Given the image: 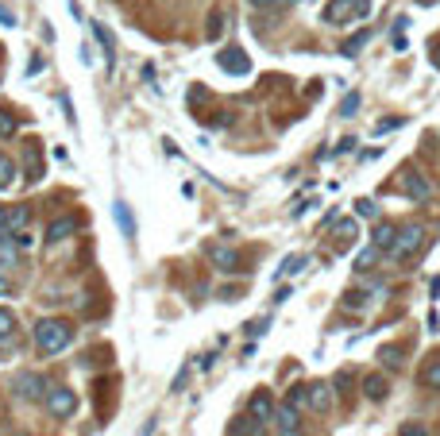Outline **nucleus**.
<instances>
[{
    "label": "nucleus",
    "mask_w": 440,
    "mask_h": 436,
    "mask_svg": "<svg viewBox=\"0 0 440 436\" xmlns=\"http://www.w3.org/2000/svg\"><path fill=\"white\" fill-rule=\"evenodd\" d=\"M379 259H382V251H379V247H367V251L363 255H356V274H363V270H371V267H379Z\"/></svg>",
    "instance_id": "nucleus-13"
},
{
    "label": "nucleus",
    "mask_w": 440,
    "mask_h": 436,
    "mask_svg": "<svg viewBox=\"0 0 440 436\" xmlns=\"http://www.w3.org/2000/svg\"><path fill=\"white\" fill-rule=\"evenodd\" d=\"M356 212H359V217H374V201H359Z\"/></svg>",
    "instance_id": "nucleus-34"
},
{
    "label": "nucleus",
    "mask_w": 440,
    "mask_h": 436,
    "mask_svg": "<svg viewBox=\"0 0 440 436\" xmlns=\"http://www.w3.org/2000/svg\"><path fill=\"white\" fill-rule=\"evenodd\" d=\"M305 402H309V410L328 413V410H333V402H336V390L328 382H313V386H309V394H305Z\"/></svg>",
    "instance_id": "nucleus-7"
},
{
    "label": "nucleus",
    "mask_w": 440,
    "mask_h": 436,
    "mask_svg": "<svg viewBox=\"0 0 440 436\" xmlns=\"http://www.w3.org/2000/svg\"><path fill=\"white\" fill-rule=\"evenodd\" d=\"M305 394H309V386H290V394H286V405H294V410H298V405L305 402Z\"/></svg>",
    "instance_id": "nucleus-24"
},
{
    "label": "nucleus",
    "mask_w": 440,
    "mask_h": 436,
    "mask_svg": "<svg viewBox=\"0 0 440 436\" xmlns=\"http://www.w3.org/2000/svg\"><path fill=\"white\" fill-rule=\"evenodd\" d=\"M363 394L371 398V402H382V398L390 394V378L386 375H367L363 378Z\"/></svg>",
    "instance_id": "nucleus-11"
},
{
    "label": "nucleus",
    "mask_w": 440,
    "mask_h": 436,
    "mask_svg": "<svg viewBox=\"0 0 440 436\" xmlns=\"http://www.w3.org/2000/svg\"><path fill=\"white\" fill-rule=\"evenodd\" d=\"M43 402H47L50 417H62V421H66V417H74V410H77V394L70 390V386H50Z\"/></svg>",
    "instance_id": "nucleus-4"
},
{
    "label": "nucleus",
    "mask_w": 440,
    "mask_h": 436,
    "mask_svg": "<svg viewBox=\"0 0 440 436\" xmlns=\"http://www.w3.org/2000/svg\"><path fill=\"white\" fill-rule=\"evenodd\" d=\"M367 39H371V31H359L356 39H348V42H344V54H356V51H363V47H367Z\"/></svg>",
    "instance_id": "nucleus-22"
},
{
    "label": "nucleus",
    "mask_w": 440,
    "mask_h": 436,
    "mask_svg": "<svg viewBox=\"0 0 440 436\" xmlns=\"http://www.w3.org/2000/svg\"><path fill=\"white\" fill-rule=\"evenodd\" d=\"M333 390H336V394H351V371H340V375H336Z\"/></svg>",
    "instance_id": "nucleus-25"
},
{
    "label": "nucleus",
    "mask_w": 440,
    "mask_h": 436,
    "mask_svg": "<svg viewBox=\"0 0 440 436\" xmlns=\"http://www.w3.org/2000/svg\"><path fill=\"white\" fill-rule=\"evenodd\" d=\"M70 340H74V325L62 320V317H43L39 325H35V348H39L43 355L66 352Z\"/></svg>",
    "instance_id": "nucleus-1"
},
{
    "label": "nucleus",
    "mask_w": 440,
    "mask_h": 436,
    "mask_svg": "<svg viewBox=\"0 0 440 436\" xmlns=\"http://www.w3.org/2000/svg\"><path fill=\"white\" fill-rule=\"evenodd\" d=\"M266 328H271V317L255 320V325H251V328H248V336H251V340H255V336H259V332H266Z\"/></svg>",
    "instance_id": "nucleus-29"
},
{
    "label": "nucleus",
    "mask_w": 440,
    "mask_h": 436,
    "mask_svg": "<svg viewBox=\"0 0 440 436\" xmlns=\"http://www.w3.org/2000/svg\"><path fill=\"white\" fill-rule=\"evenodd\" d=\"M116 220H120V232L132 240V235H135V220H132V209H128V201H116Z\"/></svg>",
    "instance_id": "nucleus-15"
},
{
    "label": "nucleus",
    "mask_w": 440,
    "mask_h": 436,
    "mask_svg": "<svg viewBox=\"0 0 440 436\" xmlns=\"http://www.w3.org/2000/svg\"><path fill=\"white\" fill-rule=\"evenodd\" d=\"M356 109H359V97H348V101L340 104V112H344V116H351V112H356Z\"/></svg>",
    "instance_id": "nucleus-33"
},
{
    "label": "nucleus",
    "mask_w": 440,
    "mask_h": 436,
    "mask_svg": "<svg viewBox=\"0 0 440 436\" xmlns=\"http://www.w3.org/2000/svg\"><path fill=\"white\" fill-rule=\"evenodd\" d=\"M394 127H402V120H398V116H394V120H382V124L374 127V132H379V135H386V132H394Z\"/></svg>",
    "instance_id": "nucleus-30"
},
{
    "label": "nucleus",
    "mask_w": 440,
    "mask_h": 436,
    "mask_svg": "<svg viewBox=\"0 0 440 436\" xmlns=\"http://www.w3.org/2000/svg\"><path fill=\"white\" fill-rule=\"evenodd\" d=\"M333 235H336V240H351V235H356V220H340Z\"/></svg>",
    "instance_id": "nucleus-26"
},
{
    "label": "nucleus",
    "mask_w": 440,
    "mask_h": 436,
    "mask_svg": "<svg viewBox=\"0 0 440 436\" xmlns=\"http://www.w3.org/2000/svg\"><path fill=\"white\" fill-rule=\"evenodd\" d=\"M50 390V382L39 375V371H24V375L12 378V394L20 398V402H43Z\"/></svg>",
    "instance_id": "nucleus-2"
},
{
    "label": "nucleus",
    "mask_w": 440,
    "mask_h": 436,
    "mask_svg": "<svg viewBox=\"0 0 440 436\" xmlns=\"http://www.w3.org/2000/svg\"><path fill=\"white\" fill-rule=\"evenodd\" d=\"M274 413H278V405H274V398L266 394V390H259V394L251 398V405H248V417H255L259 425H266V421H271Z\"/></svg>",
    "instance_id": "nucleus-9"
},
{
    "label": "nucleus",
    "mask_w": 440,
    "mask_h": 436,
    "mask_svg": "<svg viewBox=\"0 0 440 436\" xmlns=\"http://www.w3.org/2000/svg\"><path fill=\"white\" fill-rule=\"evenodd\" d=\"M220 31H225V12L213 8L208 12V39H220Z\"/></svg>",
    "instance_id": "nucleus-20"
},
{
    "label": "nucleus",
    "mask_w": 440,
    "mask_h": 436,
    "mask_svg": "<svg viewBox=\"0 0 440 436\" xmlns=\"http://www.w3.org/2000/svg\"><path fill=\"white\" fill-rule=\"evenodd\" d=\"M363 16H371V0H333L324 8L328 24H348V20H363Z\"/></svg>",
    "instance_id": "nucleus-3"
},
{
    "label": "nucleus",
    "mask_w": 440,
    "mask_h": 436,
    "mask_svg": "<svg viewBox=\"0 0 440 436\" xmlns=\"http://www.w3.org/2000/svg\"><path fill=\"white\" fill-rule=\"evenodd\" d=\"M351 147H356V139H351V135H348V139H340V143H336V151H340V155H344V151H351Z\"/></svg>",
    "instance_id": "nucleus-36"
},
{
    "label": "nucleus",
    "mask_w": 440,
    "mask_h": 436,
    "mask_svg": "<svg viewBox=\"0 0 440 436\" xmlns=\"http://www.w3.org/2000/svg\"><path fill=\"white\" fill-rule=\"evenodd\" d=\"M425 382H429L432 390H440V363H432V367H429V375H425Z\"/></svg>",
    "instance_id": "nucleus-28"
},
{
    "label": "nucleus",
    "mask_w": 440,
    "mask_h": 436,
    "mask_svg": "<svg viewBox=\"0 0 440 436\" xmlns=\"http://www.w3.org/2000/svg\"><path fill=\"white\" fill-rule=\"evenodd\" d=\"M398 436H429V433H425L421 425H402V433H398Z\"/></svg>",
    "instance_id": "nucleus-32"
},
{
    "label": "nucleus",
    "mask_w": 440,
    "mask_h": 436,
    "mask_svg": "<svg viewBox=\"0 0 440 436\" xmlns=\"http://www.w3.org/2000/svg\"><path fill=\"white\" fill-rule=\"evenodd\" d=\"M398 185H402V193H406V197H414V201H421V197H429V182H425V178L417 174L414 166H406V170H402Z\"/></svg>",
    "instance_id": "nucleus-8"
},
{
    "label": "nucleus",
    "mask_w": 440,
    "mask_h": 436,
    "mask_svg": "<svg viewBox=\"0 0 440 436\" xmlns=\"http://www.w3.org/2000/svg\"><path fill=\"white\" fill-rule=\"evenodd\" d=\"M27 224V209H8V232L12 228H24Z\"/></svg>",
    "instance_id": "nucleus-27"
},
{
    "label": "nucleus",
    "mask_w": 440,
    "mask_h": 436,
    "mask_svg": "<svg viewBox=\"0 0 440 436\" xmlns=\"http://www.w3.org/2000/svg\"><path fill=\"white\" fill-rule=\"evenodd\" d=\"M394 240H398V228L394 224H379L374 228V247H379V251L382 247H394Z\"/></svg>",
    "instance_id": "nucleus-14"
},
{
    "label": "nucleus",
    "mask_w": 440,
    "mask_h": 436,
    "mask_svg": "<svg viewBox=\"0 0 440 436\" xmlns=\"http://www.w3.org/2000/svg\"><path fill=\"white\" fill-rule=\"evenodd\" d=\"M259 8H286V4H294V0H255Z\"/></svg>",
    "instance_id": "nucleus-31"
},
{
    "label": "nucleus",
    "mask_w": 440,
    "mask_h": 436,
    "mask_svg": "<svg viewBox=\"0 0 440 436\" xmlns=\"http://www.w3.org/2000/svg\"><path fill=\"white\" fill-rule=\"evenodd\" d=\"M0 240H8V209H0Z\"/></svg>",
    "instance_id": "nucleus-35"
},
{
    "label": "nucleus",
    "mask_w": 440,
    "mask_h": 436,
    "mask_svg": "<svg viewBox=\"0 0 440 436\" xmlns=\"http://www.w3.org/2000/svg\"><path fill=\"white\" fill-rule=\"evenodd\" d=\"M432 59H437V62H440V47H437V51H432Z\"/></svg>",
    "instance_id": "nucleus-38"
},
{
    "label": "nucleus",
    "mask_w": 440,
    "mask_h": 436,
    "mask_svg": "<svg viewBox=\"0 0 440 436\" xmlns=\"http://www.w3.org/2000/svg\"><path fill=\"white\" fill-rule=\"evenodd\" d=\"M208 255H213V263H216L220 270H236V263H240V255H236L232 247H213Z\"/></svg>",
    "instance_id": "nucleus-12"
},
{
    "label": "nucleus",
    "mask_w": 440,
    "mask_h": 436,
    "mask_svg": "<svg viewBox=\"0 0 440 436\" xmlns=\"http://www.w3.org/2000/svg\"><path fill=\"white\" fill-rule=\"evenodd\" d=\"M12 182H16V162H12V155H0V189Z\"/></svg>",
    "instance_id": "nucleus-16"
},
{
    "label": "nucleus",
    "mask_w": 440,
    "mask_h": 436,
    "mask_svg": "<svg viewBox=\"0 0 440 436\" xmlns=\"http://www.w3.org/2000/svg\"><path fill=\"white\" fill-rule=\"evenodd\" d=\"M379 359L390 363V367H402L406 363V348H379Z\"/></svg>",
    "instance_id": "nucleus-18"
},
{
    "label": "nucleus",
    "mask_w": 440,
    "mask_h": 436,
    "mask_svg": "<svg viewBox=\"0 0 440 436\" xmlns=\"http://www.w3.org/2000/svg\"><path fill=\"white\" fill-rule=\"evenodd\" d=\"M12 336H16V313L0 309V340H12Z\"/></svg>",
    "instance_id": "nucleus-17"
},
{
    "label": "nucleus",
    "mask_w": 440,
    "mask_h": 436,
    "mask_svg": "<svg viewBox=\"0 0 440 436\" xmlns=\"http://www.w3.org/2000/svg\"><path fill=\"white\" fill-rule=\"evenodd\" d=\"M77 228H82V217H77V212H66V217H59L47 228V244H62V240H70Z\"/></svg>",
    "instance_id": "nucleus-6"
},
{
    "label": "nucleus",
    "mask_w": 440,
    "mask_h": 436,
    "mask_svg": "<svg viewBox=\"0 0 440 436\" xmlns=\"http://www.w3.org/2000/svg\"><path fill=\"white\" fill-rule=\"evenodd\" d=\"M216 66L225 70V74H248L251 62H248V54H243V51H236V47H232V51H220V54H216Z\"/></svg>",
    "instance_id": "nucleus-10"
},
{
    "label": "nucleus",
    "mask_w": 440,
    "mask_h": 436,
    "mask_svg": "<svg viewBox=\"0 0 440 436\" xmlns=\"http://www.w3.org/2000/svg\"><path fill=\"white\" fill-rule=\"evenodd\" d=\"M421 244H425V228L421 224H406V228H398V240H394L390 255L394 259H406V255H414Z\"/></svg>",
    "instance_id": "nucleus-5"
},
{
    "label": "nucleus",
    "mask_w": 440,
    "mask_h": 436,
    "mask_svg": "<svg viewBox=\"0 0 440 436\" xmlns=\"http://www.w3.org/2000/svg\"><path fill=\"white\" fill-rule=\"evenodd\" d=\"M16 135V116L8 109H0V139H12Z\"/></svg>",
    "instance_id": "nucleus-21"
},
{
    "label": "nucleus",
    "mask_w": 440,
    "mask_h": 436,
    "mask_svg": "<svg viewBox=\"0 0 440 436\" xmlns=\"http://www.w3.org/2000/svg\"><path fill=\"white\" fill-rule=\"evenodd\" d=\"M0 294H12V282H8V274L0 270Z\"/></svg>",
    "instance_id": "nucleus-37"
},
{
    "label": "nucleus",
    "mask_w": 440,
    "mask_h": 436,
    "mask_svg": "<svg viewBox=\"0 0 440 436\" xmlns=\"http://www.w3.org/2000/svg\"><path fill=\"white\" fill-rule=\"evenodd\" d=\"M93 35H97V42L105 47V59H108V66H112V59H116V54H112V39H108V27H105V24H93Z\"/></svg>",
    "instance_id": "nucleus-19"
},
{
    "label": "nucleus",
    "mask_w": 440,
    "mask_h": 436,
    "mask_svg": "<svg viewBox=\"0 0 440 436\" xmlns=\"http://www.w3.org/2000/svg\"><path fill=\"white\" fill-rule=\"evenodd\" d=\"M305 263H309L305 255H298V259H286V263H282V270H278V278L294 274V270H305Z\"/></svg>",
    "instance_id": "nucleus-23"
}]
</instances>
